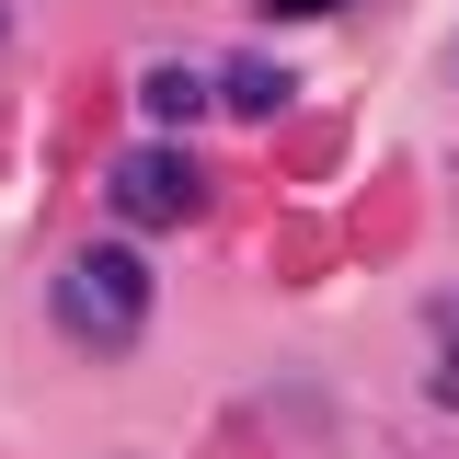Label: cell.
<instances>
[{"instance_id":"cell-1","label":"cell","mask_w":459,"mask_h":459,"mask_svg":"<svg viewBox=\"0 0 459 459\" xmlns=\"http://www.w3.org/2000/svg\"><path fill=\"white\" fill-rule=\"evenodd\" d=\"M57 322H69L81 344H138V322H150V264L115 253V241L69 253V276H57Z\"/></svg>"},{"instance_id":"cell-2","label":"cell","mask_w":459,"mask_h":459,"mask_svg":"<svg viewBox=\"0 0 459 459\" xmlns=\"http://www.w3.org/2000/svg\"><path fill=\"white\" fill-rule=\"evenodd\" d=\"M104 195H115V219H138V230H172V219H195V207H207V184H195L184 150H126Z\"/></svg>"},{"instance_id":"cell-3","label":"cell","mask_w":459,"mask_h":459,"mask_svg":"<svg viewBox=\"0 0 459 459\" xmlns=\"http://www.w3.org/2000/svg\"><path fill=\"white\" fill-rule=\"evenodd\" d=\"M207 104H230V115H276V104H287V69H276V57H230L219 81H207Z\"/></svg>"},{"instance_id":"cell-4","label":"cell","mask_w":459,"mask_h":459,"mask_svg":"<svg viewBox=\"0 0 459 459\" xmlns=\"http://www.w3.org/2000/svg\"><path fill=\"white\" fill-rule=\"evenodd\" d=\"M138 92H150V115H161V126H195V115H207V81H195V69H150Z\"/></svg>"},{"instance_id":"cell-5","label":"cell","mask_w":459,"mask_h":459,"mask_svg":"<svg viewBox=\"0 0 459 459\" xmlns=\"http://www.w3.org/2000/svg\"><path fill=\"white\" fill-rule=\"evenodd\" d=\"M264 12H287V23H310V12H344V0H264Z\"/></svg>"}]
</instances>
